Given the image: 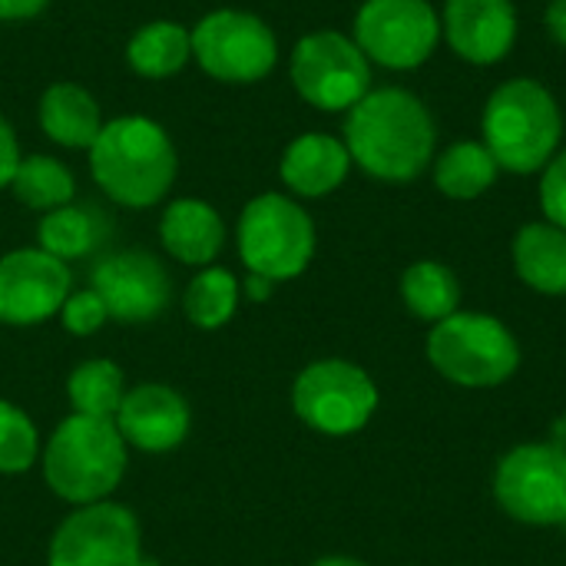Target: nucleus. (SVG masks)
I'll use <instances>...</instances> for the list:
<instances>
[{
  "mask_svg": "<svg viewBox=\"0 0 566 566\" xmlns=\"http://www.w3.org/2000/svg\"><path fill=\"white\" fill-rule=\"evenodd\" d=\"M434 119L428 106L401 90H368L345 123V146L352 163L381 182H411L421 176L434 156Z\"/></svg>",
  "mask_w": 566,
  "mask_h": 566,
  "instance_id": "1",
  "label": "nucleus"
},
{
  "mask_svg": "<svg viewBox=\"0 0 566 566\" xmlns=\"http://www.w3.org/2000/svg\"><path fill=\"white\" fill-rule=\"evenodd\" d=\"M90 172L113 202L149 209L176 179V146L159 123L146 116H119L103 123L90 146Z\"/></svg>",
  "mask_w": 566,
  "mask_h": 566,
  "instance_id": "2",
  "label": "nucleus"
},
{
  "mask_svg": "<svg viewBox=\"0 0 566 566\" xmlns=\"http://www.w3.org/2000/svg\"><path fill=\"white\" fill-rule=\"evenodd\" d=\"M484 146L507 172H537L544 169L564 136V116L554 93L537 80H511L497 86L484 106Z\"/></svg>",
  "mask_w": 566,
  "mask_h": 566,
  "instance_id": "3",
  "label": "nucleus"
},
{
  "mask_svg": "<svg viewBox=\"0 0 566 566\" xmlns=\"http://www.w3.org/2000/svg\"><path fill=\"white\" fill-rule=\"evenodd\" d=\"M126 474V441L113 418L70 415L43 451L50 491L76 507L106 501Z\"/></svg>",
  "mask_w": 566,
  "mask_h": 566,
  "instance_id": "4",
  "label": "nucleus"
},
{
  "mask_svg": "<svg viewBox=\"0 0 566 566\" xmlns=\"http://www.w3.org/2000/svg\"><path fill=\"white\" fill-rule=\"evenodd\" d=\"M428 361L461 388H497L521 365V345L511 328L481 312H454L428 335Z\"/></svg>",
  "mask_w": 566,
  "mask_h": 566,
  "instance_id": "5",
  "label": "nucleus"
},
{
  "mask_svg": "<svg viewBox=\"0 0 566 566\" xmlns=\"http://www.w3.org/2000/svg\"><path fill=\"white\" fill-rule=\"evenodd\" d=\"M239 255L252 275L289 282L302 275L315 255V222L289 196H255L239 219Z\"/></svg>",
  "mask_w": 566,
  "mask_h": 566,
  "instance_id": "6",
  "label": "nucleus"
},
{
  "mask_svg": "<svg viewBox=\"0 0 566 566\" xmlns=\"http://www.w3.org/2000/svg\"><path fill=\"white\" fill-rule=\"evenodd\" d=\"M292 408L312 431L345 438L358 434L371 421L378 408V388L365 368L342 358H325L295 378Z\"/></svg>",
  "mask_w": 566,
  "mask_h": 566,
  "instance_id": "7",
  "label": "nucleus"
},
{
  "mask_svg": "<svg viewBox=\"0 0 566 566\" xmlns=\"http://www.w3.org/2000/svg\"><path fill=\"white\" fill-rule=\"evenodd\" d=\"M292 83L315 109L345 113L371 90V60L352 36L318 30L302 36L292 53Z\"/></svg>",
  "mask_w": 566,
  "mask_h": 566,
  "instance_id": "8",
  "label": "nucleus"
},
{
  "mask_svg": "<svg viewBox=\"0 0 566 566\" xmlns=\"http://www.w3.org/2000/svg\"><path fill=\"white\" fill-rule=\"evenodd\" d=\"M494 497L521 524L560 527L566 524V454L554 441L507 451L494 474Z\"/></svg>",
  "mask_w": 566,
  "mask_h": 566,
  "instance_id": "9",
  "label": "nucleus"
},
{
  "mask_svg": "<svg viewBox=\"0 0 566 566\" xmlns=\"http://www.w3.org/2000/svg\"><path fill=\"white\" fill-rule=\"evenodd\" d=\"M192 56L222 83H259L279 60V40L255 13L212 10L192 30Z\"/></svg>",
  "mask_w": 566,
  "mask_h": 566,
  "instance_id": "10",
  "label": "nucleus"
},
{
  "mask_svg": "<svg viewBox=\"0 0 566 566\" xmlns=\"http://www.w3.org/2000/svg\"><path fill=\"white\" fill-rule=\"evenodd\" d=\"M441 40V20L428 0H365L355 17V43L388 70L421 66Z\"/></svg>",
  "mask_w": 566,
  "mask_h": 566,
  "instance_id": "11",
  "label": "nucleus"
},
{
  "mask_svg": "<svg viewBox=\"0 0 566 566\" xmlns=\"http://www.w3.org/2000/svg\"><path fill=\"white\" fill-rule=\"evenodd\" d=\"M50 566H143L136 514L113 501L76 507L50 541Z\"/></svg>",
  "mask_w": 566,
  "mask_h": 566,
  "instance_id": "12",
  "label": "nucleus"
},
{
  "mask_svg": "<svg viewBox=\"0 0 566 566\" xmlns=\"http://www.w3.org/2000/svg\"><path fill=\"white\" fill-rule=\"evenodd\" d=\"M70 295V269L43 249H13L0 259V322L30 328L53 318Z\"/></svg>",
  "mask_w": 566,
  "mask_h": 566,
  "instance_id": "13",
  "label": "nucleus"
},
{
  "mask_svg": "<svg viewBox=\"0 0 566 566\" xmlns=\"http://www.w3.org/2000/svg\"><path fill=\"white\" fill-rule=\"evenodd\" d=\"M93 292L103 298L109 318L153 322L166 312L172 298V282L156 255L143 249H126L106 255L93 269Z\"/></svg>",
  "mask_w": 566,
  "mask_h": 566,
  "instance_id": "14",
  "label": "nucleus"
},
{
  "mask_svg": "<svg viewBox=\"0 0 566 566\" xmlns=\"http://www.w3.org/2000/svg\"><path fill=\"white\" fill-rule=\"evenodd\" d=\"M441 33L461 60L491 66L501 63L517 40V10L511 0H448Z\"/></svg>",
  "mask_w": 566,
  "mask_h": 566,
  "instance_id": "15",
  "label": "nucleus"
},
{
  "mask_svg": "<svg viewBox=\"0 0 566 566\" xmlns=\"http://www.w3.org/2000/svg\"><path fill=\"white\" fill-rule=\"evenodd\" d=\"M113 421L126 444L149 451V454H163L186 441L189 405L169 385L149 381V385H136L133 391H126Z\"/></svg>",
  "mask_w": 566,
  "mask_h": 566,
  "instance_id": "16",
  "label": "nucleus"
},
{
  "mask_svg": "<svg viewBox=\"0 0 566 566\" xmlns=\"http://www.w3.org/2000/svg\"><path fill=\"white\" fill-rule=\"evenodd\" d=\"M348 169H352L348 146L325 133H305V136L292 139L282 156V166H279L282 182L295 196H305V199L335 192L345 182Z\"/></svg>",
  "mask_w": 566,
  "mask_h": 566,
  "instance_id": "17",
  "label": "nucleus"
},
{
  "mask_svg": "<svg viewBox=\"0 0 566 566\" xmlns=\"http://www.w3.org/2000/svg\"><path fill=\"white\" fill-rule=\"evenodd\" d=\"M163 249L179 259L182 265H212V259L222 252L226 226L219 212L202 199H176L159 222Z\"/></svg>",
  "mask_w": 566,
  "mask_h": 566,
  "instance_id": "18",
  "label": "nucleus"
},
{
  "mask_svg": "<svg viewBox=\"0 0 566 566\" xmlns=\"http://www.w3.org/2000/svg\"><path fill=\"white\" fill-rule=\"evenodd\" d=\"M40 126L43 133L66 149H90L103 129L96 99L76 83H53L40 96Z\"/></svg>",
  "mask_w": 566,
  "mask_h": 566,
  "instance_id": "19",
  "label": "nucleus"
},
{
  "mask_svg": "<svg viewBox=\"0 0 566 566\" xmlns=\"http://www.w3.org/2000/svg\"><path fill=\"white\" fill-rule=\"evenodd\" d=\"M514 269L541 295H566V232L554 222H531L514 239Z\"/></svg>",
  "mask_w": 566,
  "mask_h": 566,
  "instance_id": "20",
  "label": "nucleus"
},
{
  "mask_svg": "<svg viewBox=\"0 0 566 566\" xmlns=\"http://www.w3.org/2000/svg\"><path fill=\"white\" fill-rule=\"evenodd\" d=\"M192 56V33L172 20H153L139 27L126 46L129 66L146 80H166L179 73Z\"/></svg>",
  "mask_w": 566,
  "mask_h": 566,
  "instance_id": "21",
  "label": "nucleus"
},
{
  "mask_svg": "<svg viewBox=\"0 0 566 566\" xmlns=\"http://www.w3.org/2000/svg\"><path fill=\"white\" fill-rule=\"evenodd\" d=\"M497 159L484 143H454L438 156L434 182L448 199H478L497 182Z\"/></svg>",
  "mask_w": 566,
  "mask_h": 566,
  "instance_id": "22",
  "label": "nucleus"
},
{
  "mask_svg": "<svg viewBox=\"0 0 566 566\" xmlns=\"http://www.w3.org/2000/svg\"><path fill=\"white\" fill-rule=\"evenodd\" d=\"M401 298L421 322H444L461 305V282L444 262H415L401 275Z\"/></svg>",
  "mask_w": 566,
  "mask_h": 566,
  "instance_id": "23",
  "label": "nucleus"
},
{
  "mask_svg": "<svg viewBox=\"0 0 566 566\" xmlns=\"http://www.w3.org/2000/svg\"><path fill=\"white\" fill-rule=\"evenodd\" d=\"M103 219L90 209V206H60L50 209L40 219V249L56 255L60 262L66 259H83L90 255L99 242H103Z\"/></svg>",
  "mask_w": 566,
  "mask_h": 566,
  "instance_id": "24",
  "label": "nucleus"
},
{
  "mask_svg": "<svg viewBox=\"0 0 566 566\" xmlns=\"http://www.w3.org/2000/svg\"><path fill=\"white\" fill-rule=\"evenodd\" d=\"M66 395H70L73 415L116 418V411L126 398V378H123L119 365H113L106 358H93L70 371Z\"/></svg>",
  "mask_w": 566,
  "mask_h": 566,
  "instance_id": "25",
  "label": "nucleus"
},
{
  "mask_svg": "<svg viewBox=\"0 0 566 566\" xmlns=\"http://www.w3.org/2000/svg\"><path fill=\"white\" fill-rule=\"evenodd\" d=\"M186 318L202 328V332H216L226 322H232L235 308H239V282L229 269L219 265H206L186 289L182 298Z\"/></svg>",
  "mask_w": 566,
  "mask_h": 566,
  "instance_id": "26",
  "label": "nucleus"
},
{
  "mask_svg": "<svg viewBox=\"0 0 566 566\" xmlns=\"http://www.w3.org/2000/svg\"><path fill=\"white\" fill-rule=\"evenodd\" d=\"M10 189L27 209L50 212V209L73 202L76 182H73L70 169L63 163H56L53 156H27V159H20Z\"/></svg>",
  "mask_w": 566,
  "mask_h": 566,
  "instance_id": "27",
  "label": "nucleus"
},
{
  "mask_svg": "<svg viewBox=\"0 0 566 566\" xmlns=\"http://www.w3.org/2000/svg\"><path fill=\"white\" fill-rule=\"evenodd\" d=\"M36 461V428L10 401H0V474H23Z\"/></svg>",
  "mask_w": 566,
  "mask_h": 566,
  "instance_id": "28",
  "label": "nucleus"
},
{
  "mask_svg": "<svg viewBox=\"0 0 566 566\" xmlns=\"http://www.w3.org/2000/svg\"><path fill=\"white\" fill-rule=\"evenodd\" d=\"M60 318H63V328L70 335L86 338V335H96L103 328V322L109 318V312H106L103 298L93 289H83V292H70L66 295V302L60 308Z\"/></svg>",
  "mask_w": 566,
  "mask_h": 566,
  "instance_id": "29",
  "label": "nucleus"
},
{
  "mask_svg": "<svg viewBox=\"0 0 566 566\" xmlns=\"http://www.w3.org/2000/svg\"><path fill=\"white\" fill-rule=\"evenodd\" d=\"M541 206H544L547 222L560 226L566 232V149H557V156L544 166Z\"/></svg>",
  "mask_w": 566,
  "mask_h": 566,
  "instance_id": "30",
  "label": "nucleus"
},
{
  "mask_svg": "<svg viewBox=\"0 0 566 566\" xmlns=\"http://www.w3.org/2000/svg\"><path fill=\"white\" fill-rule=\"evenodd\" d=\"M20 146H17V136L10 129V123L0 116V189L13 182V172L20 166Z\"/></svg>",
  "mask_w": 566,
  "mask_h": 566,
  "instance_id": "31",
  "label": "nucleus"
},
{
  "mask_svg": "<svg viewBox=\"0 0 566 566\" xmlns=\"http://www.w3.org/2000/svg\"><path fill=\"white\" fill-rule=\"evenodd\" d=\"M46 7V0H0V20H30Z\"/></svg>",
  "mask_w": 566,
  "mask_h": 566,
  "instance_id": "32",
  "label": "nucleus"
},
{
  "mask_svg": "<svg viewBox=\"0 0 566 566\" xmlns=\"http://www.w3.org/2000/svg\"><path fill=\"white\" fill-rule=\"evenodd\" d=\"M547 30H551V36L566 46V0H551V7H547Z\"/></svg>",
  "mask_w": 566,
  "mask_h": 566,
  "instance_id": "33",
  "label": "nucleus"
},
{
  "mask_svg": "<svg viewBox=\"0 0 566 566\" xmlns=\"http://www.w3.org/2000/svg\"><path fill=\"white\" fill-rule=\"evenodd\" d=\"M272 285H275V282H269V279H262V275H252V272H249V279H245V292H249L252 302H265V298L272 295Z\"/></svg>",
  "mask_w": 566,
  "mask_h": 566,
  "instance_id": "34",
  "label": "nucleus"
},
{
  "mask_svg": "<svg viewBox=\"0 0 566 566\" xmlns=\"http://www.w3.org/2000/svg\"><path fill=\"white\" fill-rule=\"evenodd\" d=\"M312 566H368V564H361V560H355V557H322V560H315Z\"/></svg>",
  "mask_w": 566,
  "mask_h": 566,
  "instance_id": "35",
  "label": "nucleus"
},
{
  "mask_svg": "<svg viewBox=\"0 0 566 566\" xmlns=\"http://www.w3.org/2000/svg\"><path fill=\"white\" fill-rule=\"evenodd\" d=\"M554 444L566 454V418H560V421L554 424Z\"/></svg>",
  "mask_w": 566,
  "mask_h": 566,
  "instance_id": "36",
  "label": "nucleus"
}]
</instances>
